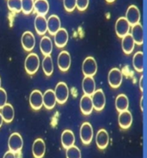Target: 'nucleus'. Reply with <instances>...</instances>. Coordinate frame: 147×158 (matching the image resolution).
<instances>
[{
  "label": "nucleus",
  "instance_id": "nucleus-29",
  "mask_svg": "<svg viewBox=\"0 0 147 158\" xmlns=\"http://www.w3.org/2000/svg\"><path fill=\"white\" fill-rule=\"evenodd\" d=\"M41 67L43 70L44 74L47 77H50L52 75L54 70V66L51 55L44 56V59H42V63H41Z\"/></svg>",
  "mask_w": 147,
  "mask_h": 158
},
{
  "label": "nucleus",
  "instance_id": "nucleus-23",
  "mask_svg": "<svg viewBox=\"0 0 147 158\" xmlns=\"http://www.w3.org/2000/svg\"><path fill=\"white\" fill-rule=\"evenodd\" d=\"M134 47H135V42L131 34H128L126 36H124L121 40V48L124 53L127 55L131 54L134 50Z\"/></svg>",
  "mask_w": 147,
  "mask_h": 158
},
{
  "label": "nucleus",
  "instance_id": "nucleus-5",
  "mask_svg": "<svg viewBox=\"0 0 147 158\" xmlns=\"http://www.w3.org/2000/svg\"><path fill=\"white\" fill-rule=\"evenodd\" d=\"M82 71L84 77H94L97 71V64L95 59L90 56L84 59L82 64Z\"/></svg>",
  "mask_w": 147,
  "mask_h": 158
},
{
  "label": "nucleus",
  "instance_id": "nucleus-40",
  "mask_svg": "<svg viewBox=\"0 0 147 158\" xmlns=\"http://www.w3.org/2000/svg\"><path fill=\"white\" fill-rule=\"evenodd\" d=\"M1 84H2V81H1V77H0V88H1Z\"/></svg>",
  "mask_w": 147,
  "mask_h": 158
},
{
  "label": "nucleus",
  "instance_id": "nucleus-8",
  "mask_svg": "<svg viewBox=\"0 0 147 158\" xmlns=\"http://www.w3.org/2000/svg\"><path fill=\"white\" fill-rule=\"evenodd\" d=\"M57 64L60 71L63 72L67 71L72 64V58L70 53L67 51L60 52L57 59Z\"/></svg>",
  "mask_w": 147,
  "mask_h": 158
},
{
  "label": "nucleus",
  "instance_id": "nucleus-39",
  "mask_svg": "<svg viewBox=\"0 0 147 158\" xmlns=\"http://www.w3.org/2000/svg\"><path fill=\"white\" fill-rule=\"evenodd\" d=\"M116 0H106V2L107 3H108V4H112V3H114Z\"/></svg>",
  "mask_w": 147,
  "mask_h": 158
},
{
  "label": "nucleus",
  "instance_id": "nucleus-20",
  "mask_svg": "<svg viewBox=\"0 0 147 158\" xmlns=\"http://www.w3.org/2000/svg\"><path fill=\"white\" fill-rule=\"evenodd\" d=\"M61 28L60 19L57 15H51L48 18V32L51 35H54Z\"/></svg>",
  "mask_w": 147,
  "mask_h": 158
},
{
  "label": "nucleus",
  "instance_id": "nucleus-37",
  "mask_svg": "<svg viewBox=\"0 0 147 158\" xmlns=\"http://www.w3.org/2000/svg\"><path fill=\"white\" fill-rule=\"evenodd\" d=\"M3 158H16V154L14 152L10 151V150H9L7 152H5Z\"/></svg>",
  "mask_w": 147,
  "mask_h": 158
},
{
  "label": "nucleus",
  "instance_id": "nucleus-4",
  "mask_svg": "<svg viewBox=\"0 0 147 158\" xmlns=\"http://www.w3.org/2000/svg\"><path fill=\"white\" fill-rule=\"evenodd\" d=\"M9 150L16 153H19L23 147V139L18 132H13L8 139Z\"/></svg>",
  "mask_w": 147,
  "mask_h": 158
},
{
  "label": "nucleus",
  "instance_id": "nucleus-32",
  "mask_svg": "<svg viewBox=\"0 0 147 158\" xmlns=\"http://www.w3.org/2000/svg\"><path fill=\"white\" fill-rule=\"evenodd\" d=\"M65 156L66 158H81L82 157V154H81V150L79 148H78L75 145L69 147L66 149L65 151Z\"/></svg>",
  "mask_w": 147,
  "mask_h": 158
},
{
  "label": "nucleus",
  "instance_id": "nucleus-13",
  "mask_svg": "<svg viewBox=\"0 0 147 158\" xmlns=\"http://www.w3.org/2000/svg\"><path fill=\"white\" fill-rule=\"evenodd\" d=\"M32 153L35 158H42L46 153V143L42 138L36 139L32 145Z\"/></svg>",
  "mask_w": 147,
  "mask_h": 158
},
{
  "label": "nucleus",
  "instance_id": "nucleus-38",
  "mask_svg": "<svg viewBox=\"0 0 147 158\" xmlns=\"http://www.w3.org/2000/svg\"><path fill=\"white\" fill-rule=\"evenodd\" d=\"M3 123H4V118H3V116H2V114H1V112H0V127H2Z\"/></svg>",
  "mask_w": 147,
  "mask_h": 158
},
{
  "label": "nucleus",
  "instance_id": "nucleus-24",
  "mask_svg": "<svg viewBox=\"0 0 147 158\" xmlns=\"http://www.w3.org/2000/svg\"><path fill=\"white\" fill-rule=\"evenodd\" d=\"M75 135L71 130H65L61 134V144L66 150L69 147L74 145Z\"/></svg>",
  "mask_w": 147,
  "mask_h": 158
},
{
  "label": "nucleus",
  "instance_id": "nucleus-35",
  "mask_svg": "<svg viewBox=\"0 0 147 158\" xmlns=\"http://www.w3.org/2000/svg\"><path fill=\"white\" fill-rule=\"evenodd\" d=\"M7 93L4 89L0 88V109L4 107L5 104H7Z\"/></svg>",
  "mask_w": 147,
  "mask_h": 158
},
{
  "label": "nucleus",
  "instance_id": "nucleus-21",
  "mask_svg": "<svg viewBox=\"0 0 147 158\" xmlns=\"http://www.w3.org/2000/svg\"><path fill=\"white\" fill-rule=\"evenodd\" d=\"M82 89L84 95H90L91 96L95 89V82L93 77H84L82 82Z\"/></svg>",
  "mask_w": 147,
  "mask_h": 158
},
{
  "label": "nucleus",
  "instance_id": "nucleus-7",
  "mask_svg": "<svg viewBox=\"0 0 147 158\" xmlns=\"http://www.w3.org/2000/svg\"><path fill=\"white\" fill-rule=\"evenodd\" d=\"M92 102L94 106V109L96 111H102L106 105V96L103 90L102 89H96L95 93L91 95Z\"/></svg>",
  "mask_w": 147,
  "mask_h": 158
},
{
  "label": "nucleus",
  "instance_id": "nucleus-17",
  "mask_svg": "<svg viewBox=\"0 0 147 158\" xmlns=\"http://www.w3.org/2000/svg\"><path fill=\"white\" fill-rule=\"evenodd\" d=\"M118 123L121 129H128L132 126V115L131 112L128 110L120 112L118 116Z\"/></svg>",
  "mask_w": 147,
  "mask_h": 158
},
{
  "label": "nucleus",
  "instance_id": "nucleus-26",
  "mask_svg": "<svg viewBox=\"0 0 147 158\" xmlns=\"http://www.w3.org/2000/svg\"><path fill=\"white\" fill-rule=\"evenodd\" d=\"M49 11V3L48 0H35L34 12L40 16H46Z\"/></svg>",
  "mask_w": 147,
  "mask_h": 158
},
{
  "label": "nucleus",
  "instance_id": "nucleus-11",
  "mask_svg": "<svg viewBox=\"0 0 147 158\" xmlns=\"http://www.w3.org/2000/svg\"><path fill=\"white\" fill-rule=\"evenodd\" d=\"M21 43L25 51L31 52L36 47V37L32 32H24L21 38Z\"/></svg>",
  "mask_w": 147,
  "mask_h": 158
},
{
  "label": "nucleus",
  "instance_id": "nucleus-18",
  "mask_svg": "<svg viewBox=\"0 0 147 158\" xmlns=\"http://www.w3.org/2000/svg\"><path fill=\"white\" fill-rule=\"evenodd\" d=\"M54 44L57 48H62L66 46L69 40V35L65 28H60L54 35Z\"/></svg>",
  "mask_w": 147,
  "mask_h": 158
},
{
  "label": "nucleus",
  "instance_id": "nucleus-27",
  "mask_svg": "<svg viewBox=\"0 0 147 158\" xmlns=\"http://www.w3.org/2000/svg\"><path fill=\"white\" fill-rule=\"evenodd\" d=\"M1 114L4 118V121L6 123H10L13 121L15 117V110L12 107L11 104H5L4 107L1 108Z\"/></svg>",
  "mask_w": 147,
  "mask_h": 158
},
{
  "label": "nucleus",
  "instance_id": "nucleus-16",
  "mask_svg": "<svg viewBox=\"0 0 147 158\" xmlns=\"http://www.w3.org/2000/svg\"><path fill=\"white\" fill-rule=\"evenodd\" d=\"M95 143L100 150L106 149L109 143V135L105 129H100L95 136Z\"/></svg>",
  "mask_w": 147,
  "mask_h": 158
},
{
  "label": "nucleus",
  "instance_id": "nucleus-36",
  "mask_svg": "<svg viewBox=\"0 0 147 158\" xmlns=\"http://www.w3.org/2000/svg\"><path fill=\"white\" fill-rule=\"evenodd\" d=\"M89 6V0H77V8L79 11H84Z\"/></svg>",
  "mask_w": 147,
  "mask_h": 158
},
{
  "label": "nucleus",
  "instance_id": "nucleus-6",
  "mask_svg": "<svg viewBox=\"0 0 147 158\" xmlns=\"http://www.w3.org/2000/svg\"><path fill=\"white\" fill-rule=\"evenodd\" d=\"M122 80H123L122 72L118 68H113L107 74L108 84L113 89H118L121 85Z\"/></svg>",
  "mask_w": 147,
  "mask_h": 158
},
{
  "label": "nucleus",
  "instance_id": "nucleus-33",
  "mask_svg": "<svg viewBox=\"0 0 147 158\" xmlns=\"http://www.w3.org/2000/svg\"><path fill=\"white\" fill-rule=\"evenodd\" d=\"M7 6L12 12L22 11V0H7Z\"/></svg>",
  "mask_w": 147,
  "mask_h": 158
},
{
  "label": "nucleus",
  "instance_id": "nucleus-10",
  "mask_svg": "<svg viewBox=\"0 0 147 158\" xmlns=\"http://www.w3.org/2000/svg\"><path fill=\"white\" fill-rule=\"evenodd\" d=\"M130 30V24L127 22L126 17H120L116 23V32L119 38H123L128 35Z\"/></svg>",
  "mask_w": 147,
  "mask_h": 158
},
{
  "label": "nucleus",
  "instance_id": "nucleus-15",
  "mask_svg": "<svg viewBox=\"0 0 147 158\" xmlns=\"http://www.w3.org/2000/svg\"><path fill=\"white\" fill-rule=\"evenodd\" d=\"M80 110L84 115H90L94 109L92 98L90 95H84L80 100Z\"/></svg>",
  "mask_w": 147,
  "mask_h": 158
},
{
  "label": "nucleus",
  "instance_id": "nucleus-14",
  "mask_svg": "<svg viewBox=\"0 0 147 158\" xmlns=\"http://www.w3.org/2000/svg\"><path fill=\"white\" fill-rule=\"evenodd\" d=\"M35 29L39 35H44L48 32V19L44 16L37 15L34 22Z\"/></svg>",
  "mask_w": 147,
  "mask_h": 158
},
{
  "label": "nucleus",
  "instance_id": "nucleus-34",
  "mask_svg": "<svg viewBox=\"0 0 147 158\" xmlns=\"http://www.w3.org/2000/svg\"><path fill=\"white\" fill-rule=\"evenodd\" d=\"M64 8L67 12H72L77 8V0H63Z\"/></svg>",
  "mask_w": 147,
  "mask_h": 158
},
{
  "label": "nucleus",
  "instance_id": "nucleus-1",
  "mask_svg": "<svg viewBox=\"0 0 147 158\" xmlns=\"http://www.w3.org/2000/svg\"><path fill=\"white\" fill-rule=\"evenodd\" d=\"M40 58L35 52L29 53L24 61V68L28 75H34L40 68Z\"/></svg>",
  "mask_w": 147,
  "mask_h": 158
},
{
  "label": "nucleus",
  "instance_id": "nucleus-25",
  "mask_svg": "<svg viewBox=\"0 0 147 158\" xmlns=\"http://www.w3.org/2000/svg\"><path fill=\"white\" fill-rule=\"evenodd\" d=\"M52 48H53V44L51 38L48 36H43L40 41V49L41 53L44 56L50 55L52 53Z\"/></svg>",
  "mask_w": 147,
  "mask_h": 158
},
{
  "label": "nucleus",
  "instance_id": "nucleus-31",
  "mask_svg": "<svg viewBox=\"0 0 147 158\" xmlns=\"http://www.w3.org/2000/svg\"><path fill=\"white\" fill-rule=\"evenodd\" d=\"M35 0H22V11L25 15H29L34 11Z\"/></svg>",
  "mask_w": 147,
  "mask_h": 158
},
{
  "label": "nucleus",
  "instance_id": "nucleus-28",
  "mask_svg": "<svg viewBox=\"0 0 147 158\" xmlns=\"http://www.w3.org/2000/svg\"><path fill=\"white\" fill-rule=\"evenodd\" d=\"M128 107H129V100L125 94H120L116 97V110L119 113L128 110Z\"/></svg>",
  "mask_w": 147,
  "mask_h": 158
},
{
  "label": "nucleus",
  "instance_id": "nucleus-19",
  "mask_svg": "<svg viewBox=\"0 0 147 158\" xmlns=\"http://www.w3.org/2000/svg\"><path fill=\"white\" fill-rule=\"evenodd\" d=\"M57 100L55 93L52 89H47L43 93V106L48 110H51L55 107Z\"/></svg>",
  "mask_w": 147,
  "mask_h": 158
},
{
  "label": "nucleus",
  "instance_id": "nucleus-3",
  "mask_svg": "<svg viewBox=\"0 0 147 158\" xmlns=\"http://www.w3.org/2000/svg\"><path fill=\"white\" fill-rule=\"evenodd\" d=\"M79 136L82 143L85 145H88L92 142V139L94 137V131L90 123L84 122L82 124L80 127Z\"/></svg>",
  "mask_w": 147,
  "mask_h": 158
},
{
  "label": "nucleus",
  "instance_id": "nucleus-22",
  "mask_svg": "<svg viewBox=\"0 0 147 158\" xmlns=\"http://www.w3.org/2000/svg\"><path fill=\"white\" fill-rule=\"evenodd\" d=\"M131 35L133 38L134 42L139 46L144 43V28L142 24L138 23L132 26L131 29Z\"/></svg>",
  "mask_w": 147,
  "mask_h": 158
},
{
  "label": "nucleus",
  "instance_id": "nucleus-2",
  "mask_svg": "<svg viewBox=\"0 0 147 158\" xmlns=\"http://www.w3.org/2000/svg\"><path fill=\"white\" fill-rule=\"evenodd\" d=\"M56 100L57 102L62 105L67 102L69 98V88L67 84L64 82H60L57 83L55 89H54Z\"/></svg>",
  "mask_w": 147,
  "mask_h": 158
},
{
  "label": "nucleus",
  "instance_id": "nucleus-30",
  "mask_svg": "<svg viewBox=\"0 0 147 158\" xmlns=\"http://www.w3.org/2000/svg\"><path fill=\"white\" fill-rule=\"evenodd\" d=\"M132 66L137 72H143L144 71V53L142 51L136 52L132 58Z\"/></svg>",
  "mask_w": 147,
  "mask_h": 158
},
{
  "label": "nucleus",
  "instance_id": "nucleus-9",
  "mask_svg": "<svg viewBox=\"0 0 147 158\" xmlns=\"http://www.w3.org/2000/svg\"><path fill=\"white\" fill-rule=\"evenodd\" d=\"M29 105L34 110H40L43 107V94L38 89H35L29 95Z\"/></svg>",
  "mask_w": 147,
  "mask_h": 158
},
{
  "label": "nucleus",
  "instance_id": "nucleus-12",
  "mask_svg": "<svg viewBox=\"0 0 147 158\" xmlns=\"http://www.w3.org/2000/svg\"><path fill=\"white\" fill-rule=\"evenodd\" d=\"M126 18H127V22L129 23L130 26H134L136 24L139 23L140 21V11H139V8L132 4L130 5L128 9H127V12H126Z\"/></svg>",
  "mask_w": 147,
  "mask_h": 158
}]
</instances>
